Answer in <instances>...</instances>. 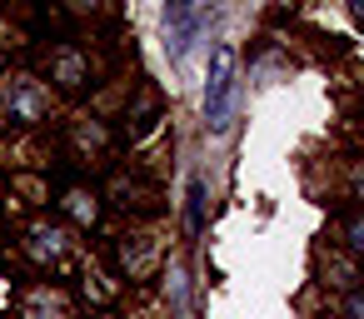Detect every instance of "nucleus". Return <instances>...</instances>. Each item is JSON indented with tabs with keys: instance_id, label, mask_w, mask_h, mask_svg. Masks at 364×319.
Instances as JSON below:
<instances>
[{
	"instance_id": "obj_5",
	"label": "nucleus",
	"mask_w": 364,
	"mask_h": 319,
	"mask_svg": "<svg viewBox=\"0 0 364 319\" xmlns=\"http://www.w3.org/2000/svg\"><path fill=\"white\" fill-rule=\"evenodd\" d=\"M50 80H60L65 90H80V85L90 80V60H85L75 45H60V50L50 55Z\"/></svg>"
},
{
	"instance_id": "obj_4",
	"label": "nucleus",
	"mask_w": 364,
	"mask_h": 319,
	"mask_svg": "<svg viewBox=\"0 0 364 319\" xmlns=\"http://www.w3.org/2000/svg\"><path fill=\"white\" fill-rule=\"evenodd\" d=\"M65 229L60 225H50V220H41V225H31V234H26V254L36 259V264H55L60 254H65Z\"/></svg>"
},
{
	"instance_id": "obj_10",
	"label": "nucleus",
	"mask_w": 364,
	"mask_h": 319,
	"mask_svg": "<svg viewBox=\"0 0 364 319\" xmlns=\"http://www.w3.org/2000/svg\"><path fill=\"white\" fill-rule=\"evenodd\" d=\"M344 314H349V319H364V284L344 294Z\"/></svg>"
},
{
	"instance_id": "obj_11",
	"label": "nucleus",
	"mask_w": 364,
	"mask_h": 319,
	"mask_svg": "<svg viewBox=\"0 0 364 319\" xmlns=\"http://www.w3.org/2000/svg\"><path fill=\"white\" fill-rule=\"evenodd\" d=\"M349 16H354V26H364V0H349Z\"/></svg>"
},
{
	"instance_id": "obj_13",
	"label": "nucleus",
	"mask_w": 364,
	"mask_h": 319,
	"mask_svg": "<svg viewBox=\"0 0 364 319\" xmlns=\"http://www.w3.org/2000/svg\"><path fill=\"white\" fill-rule=\"evenodd\" d=\"M354 190H359V195H364V170H359V175H354Z\"/></svg>"
},
{
	"instance_id": "obj_7",
	"label": "nucleus",
	"mask_w": 364,
	"mask_h": 319,
	"mask_svg": "<svg viewBox=\"0 0 364 319\" xmlns=\"http://www.w3.org/2000/svg\"><path fill=\"white\" fill-rule=\"evenodd\" d=\"M170 304H175V319H195V309H190V279H185V269H170Z\"/></svg>"
},
{
	"instance_id": "obj_6",
	"label": "nucleus",
	"mask_w": 364,
	"mask_h": 319,
	"mask_svg": "<svg viewBox=\"0 0 364 319\" xmlns=\"http://www.w3.org/2000/svg\"><path fill=\"white\" fill-rule=\"evenodd\" d=\"M60 210H65L75 225H95V220H100V195L85 190V185H70V190L60 195Z\"/></svg>"
},
{
	"instance_id": "obj_3",
	"label": "nucleus",
	"mask_w": 364,
	"mask_h": 319,
	"mask_svg": "<svg viewBox=\"0 0 364 319\" xmlns=\"http://www.w3.org/2000/svg\"><path fill=\"white\" fill-rule=\"evenodd\" d=\"M46 105H50V95H46V85L31 80V75H11L6 90H0V110H6L11 125H36V120H46Z\"/></svg>"
},
{
	"instance_id": "obj_8",
	"label": "nucleus",
	"mask_w": 364,
	"mask_h": 319,
	"mask_svg": "<svg viewBox=\"0 0 364 319\" xmlns=\"http://www.w3.org/2000/svg\"><path fill=\"white\" fill-rule=\"evenodd\" d=\"M205 225V180H190V229Z\"/></svg>"
},
{
	"instance_id": "obj_9",
	"label": "nucleus",
	"mask_w": 364,
	"mask_h": 319,
	"mask_svg": "<svg viewBox=\"0 0 364 319\" xmlns=\"http://www.w3.org/2000/svg\"><path fill=\"white\" fill-rule=\"evenodd\" d=\"M344 244L364 259V215H349V220H344Z\"/></svg>"
},
{
	"instance_id": "obj_12",
	"label": "nucleus",
	"mask_w": 364,
	"mask_h": 319,
	"mask_svg": "<svg viewBox=\"0 0 364 319\" xmlns=\"http://www.w3.org/2000/svg\"><path fill=\"white\" fill-rule=\"evenodd\" d=\"M65 6H70V11H95L100 0H65Z\"/></svg>"
},
{
	"instance_id": "obj_1",
	"label": "nucleus",
	"mask_w": 364,
	"mask_h": 319,
	"mask_svg": "<svg viewBox=\"0 0 364 319\" xmlns=\"http://www.w3.org/2000/svg\"><path fill=\"white\" fill-rule=\"evenodd\" d=\"M235 95H240V55H235V45H215L210 75H205V125H210L215 135L230 130Z\"/></svg>"
},
{
	"instance_id": "obj_2",
	"label": "nucleus",
	"mask_w": 364,
	"mask_h": 319,
	"mask_svg": "<svg viewBox=\"0 0 364 319\" xmlns=\"http://www.w3.org/2000/svg\"><path fill=\"white\" fill-rule=\"evenodd\" d=\"M210 16H215V0H165V45H170L175 65H185V55L200 40V31L210 26Z\"/></svg>"
}]
</instances>
